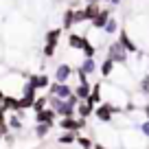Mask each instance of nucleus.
Instances as JSON below:
<instances>
[{"label": "nucleus", "mask_w": 149, "mask_h": 149, "mask_svg": "<svg viewBox=\"0 0 149 149\" xmlns=\"http://www.w3.org/2000/svg\"><path fill=\"white\" fill-rule=\"evenodd\" d=\"M55 53H57V46H53V44H44V48H42L44 59H51V57H55Z\"/></svg>", "instance_id": "28"}, {"label": "nucleus", "mask_w": 149, "mask_h": 149, "mask_svg": "<svg viewBox=\"0 0 149 149\" xmlns=\"http://www.w3.org/2000/svg\"><path fill=\"white\" fill-rule=\"evenodd\" d=\"M46 107H48V94H46V97H37V99H35V103H33V107H31V110H33V112H35V114H37V112L46 110Z\"/></svg>", "instance_id": "25"}, {"label": "nucleus", "mask_w": 149, "mask_h": 149, "mask_svg": "<svg viewBox=\"0 0 149 149\" xmlns=\"http://www.w3.org/2000/svg\"><path fill=\"white\" fill-rule=\"evenodd\" d=\"M0 110H2V99H0Z\"/></svg>", "instance_id": "39"}, {"label": "nucleus", "mask_w": 149, "mask_h": 149, "mask_svg": "<svg viewBox=\"0 0 149 149\" xmlns=\"http://www.w3.org/2000/svg\"><path fill=\"white\" fill-rule=\"evenodd\" d=\"M5 143H7V147H13V145H15V134H13V132H9V134L5 136Z\"/></svg>", "instance_id": "31"}, {"label": "nucleus", "mask_w": 149, "mask_h": 149, "mask_svg": "<svg viewBox=\"0 0 149 149\" xmlns=\"http://www.w3.org/2000/svg\"><path fill=\"white\" fill-rule=\"evenodd\" d=\"M105 57H107V59H112L116 66H125V64H127V59H130V53H127L125 48L118 44V40H116V42H112L110 46H107Z\"/></svg>", "instance_id": "5"}, {"label": "nucleus", "mask_w": 149, "mask_h": 149, "mask_svg": "<svg viewBox=\"0 0 149 149\" xmlns=\"http://www.w3.org/2000/svg\"><path fill=\"white\" fill-rule=\"evenodd\" d=\"M77 114H79V118H88L94 114V105L90 101H79V105H77Z\"/></svg>", "instance_id": "19"}, {"label": "nucleus", "mask_w": 149, "mask_h": 149, "mask_svg": "<svg viewBox=\"0 0 149 149\" xmlns=\"http://www.w3.org/2000/svg\"><path fill=\"white\" fill-rule=\"evenodd\" d=\"M116 31H118V20H116V15H112V18L107 20V24H105V29H103V33H105V35H114Z\"/></svg>", "instance_id": "24"}, {"label": "nucleus", "mask_w": 149, "mask_h": 149, "mask_svg": "<svg viewBox=\"0 0 149 149\" xmlns=\"http://www.w3.org/2000/svg\"><path fill=\"white\" fill-rule=\"evenodd\" d=\"M57 143L59 145H74L77 143V132H61L57 136Z\"/></svg>", "instance_id": "21"}, {"label": "nucleus", "mask_w": 149, "mask_h": 149, "mask_svg": "<svg viewBox=\"0 0 149 149\" xmlns=\"http://www.w3.org/2000/svg\"><path fill=\"white\" fill-rule=\"evenodd\" d=\"M55 118H57V114L51 110V107H46V110H42V112H37L35 114V123H44V125H55Z\"/></svg>", "instance_id": "15"}, {"label": "nucleus", "mask_w": 149, "mask_h": 149, "mask_svg": "<svg viewBox=\"0 0 149 149\" xmlns=\"http://www.w3.org/2000/svg\"><path fill=\"white\" fill-rule=\"evenodd\" d=\"M136 130H138V132H140V134H143V136H145V138H147V140H149V121H147V118H145V121H140V123H138V125H136Z\"/></svg>", "instance_id": "29"}, {"label": "nucleus", "mask_w": 149, "mask_h": 149, "mask_svg": "<svg viewBox=\"0 0 149 149\" xmlns=\"http://www.w3.org/2000/svg\"><path fill=\"white\" fill-rule=\"evenodd\" d=\"M110 18H112V9H101V13H99L97 18L92 20V22H90V26H92V29H99V31H103Z\"/></svg>", "instance_id": "16"}, {"label": "nucleus", "mask_w": 149, "mask_h": 149, "mask_svg": "<svg viewBox=\"0 0 149 149\" xmlns=\"http://www.w3.org/2000/svg\"><path fill=\"white\" fill-rule=\"evenodd\" d=\"M118 44H121L123 48H125L130 55H138L140 53V48H138V44H136V40H132V35L123 29V31H118Z\"/></svg>", "instance_id": "9"}, {"label": "nucleus", "mask_w": 149, "mask_h": 149, "mask_svg": "<svg viewBox=\"0 0 149 149\" xmlns=\"http://www.w3.org/2000/svg\"><path fill=\"white\" fill-rule=\"evenodd\" d=\"M72 94H74L72 86H68V84H57V81H53V84L48 86V97H57V99H61V101H68Z\"/></svg>", "instance_id": "6"}, {"label": "nucleus", "mask_w": 149, "mask_h": 149, "mask_svg": "<svg viewBox=\"0 0 149 149\" xmlns=\"http://www.w3.org/2000/svg\"><path fill=\"white\" fill-rule=\"evenodd\" d=\"M88 101L92 103L94 107H97V105H101V81H99V84H94V86H92V92H90Z\"/></svg>", "instance_id": "22"}, {"label": "nucleus", "mask_w": 149, "mask_h": 149, "mask_svg": "<svg viewBox=\"0 0 149 149\" xmlns=\"http://www.w3.org/2000/svg\"><path fill=\"white\" fill-rule=\"evenodd\" d=\"M110 2H112V5H114V7H118V5H121V2H123V0H110Z\"/></svg>", "instance_id": "35"}, {"label": "nucleus", "mask_w": 149, "mask_h": 149, "mask_svg": "<svg viewBox=\"0 0 149 149\" xmlns=\"http://www.w3.org/2000/svg\"><path fill=\"white\" fill-rule=\"evenodd\" d=\"M81 13H84V22H92L99 13H101V2L92 0V2H86L81 5Z\"/></svg>", "instance_id": "10"}, {"label": "nucleus", "mask_w": 149, "mask_h": 149, "mask_svg": "<svg viewBox=\"0 0 149 149\" xmlns=\"http://www.w3.org/2000/svg\"><path fill=\"white\" fill-rule=\"evenodd\" d=\"M138 92H140V94H145V97L149 99V74H145L143 79L138 81Z\"/></svg>", "instance_id": "27"}, {"label": "nucleus", "mask_w": 149, "mask_h": 149, "mask_svg": "<svg viewBox=\"0 0 149 149\" xmlns=\"http://www.w3.org/2000/svg\"><path fill=\"white\" fill-rule=\"evenodd\" d=\"M101 103H110L116 107H125L130 103V92L116 84H101Z\"/></svg>", "instance_id": "1"}, {"label": "nucleus", "mask_w": 149, "mask_h": 149, "mask_svg": "<svg viewBox=\"0 0 149 149\" xmlns=\"http://www.w3.org/2000/svg\"><path fill=\"white\" fill-rule=\"evenodd\" d=\"M7 125L11 132H20L24 127V112H7Z\"/></svg>", "instance_id": "12"}, {"label": "nucleus", "mask_w": 149, "mask_h": 149, "mask_svg": "<svg viewBox=\"0 0 149 149\" xmlns=\"http://www.w3.org/2000/svg\"><path fill=\"white\" fill-rule=\"evenodd\" d=\"M53 127L51 125H44V123H35V127H33V134H35V138H46L48 136V132H51Z\"/></svg>", "instance_id": "23"}, {"label": "nucleus", "mask_w": 149, "mask_h": 149, "mask_svg": "<svg viewBox=\"0 0 149 149\" xmlns=\"http://www.w3.org/2000/svg\"><path fill=\"white\" fill-rule=\"evenodd\" d=\"M0 57H2V42H0Z\"/></svg>", "instance_id": "37"}, {"label": "nucleus", "mask_w": 149, "mask_h": 149, "mask_svg": "<svg viewBox=\"0 0 149 149\" xmlns=\"http://www.w3.org/2000/svg\"><path fill=\"white\" fill-rule=\"evenodd\" d=\"M110 79H112V84H116V86H121V88L130 90L132 84H134V72L130 70V66H127V64L125 66H116Z\"/></svg>", "instance_id": "4"}, {"label": "nucleus", "mask_w": 149, "mask_h": 149, "mask_svg": "<svg viewBox=\"0 0 149 149\" xmlns=\"http://www.w3.org/2000/svg\"><path fill=\"white\" fill-rule=\"evenodd\" d=\"M123 107L110 105V103H101V105L94 107V118L99 121V125H112L114 121V114H121Z\"/></svg>", "instance_id": "3"}, {"label": "nucleus", "mask_w": 149, "mask_h": 149, "mask_svg": "<svg viewBox=\"0 0 149 149\" xmlns=\"http://www.w3.org/2000/svg\"><path fill=\"white\" fill-rule=\"evenodd\" d=\"M77 145H79L81 149H94V140L90 138V136H81V134H77Z\"/></svg>", "instance_id": "26"}, {"label": "nucleus", "mask_w": 149, "mask_h": 149, "mask_svg": "<svg viewBox=\"0 0 149 149\" xmlns=\"http://www.w3.org/2000/svg\"><path fill=\"white\" fill-rule=\"evenodd\" d=\"M147 74H149V59H147Z\"/></svg>", "instance_id": "38"}, {"label": "nucleus", "mask_w": 149, "mask_h": 149, "mask_svg": "<svg viewBox=\"0 0 149 149\" xmlns=\"http://www.w3.org/2000/svg\"><path fill=\"white\" fill-rule=\"evenodd\" d=\"M114 68H116V64H114L112 59H107V57H105V59L101 61V66H99V72H101L103 79H110L112 72H114Z\"/></svg>", "instance_id": "18"}, {"label": "nucleus", "mask_w": 149, "mask_h": 149, "mask_svg": "<svg viewBox=\"0 0 149 149\" xmlns=\"http://www.w3.org/2000/svg\"><path fill=\"white\" fill-rule=\"evenodd\" d=\"M61 33H64V29H48L46 35H44V44H53V46H57Z\"/></svg>", "instance_id": "17"}, {"label": "nucleus", "mask_w": 149, "mask_h": 149, "mask_svg": "<svg viewBox=\"0 0 149 149\" xmlns=\"http://www.w3.org/2000/svg\"><path fill=\"white\" fill-rule=\"evenodd\" d=\"M74 26V9H66L64 11V15H61V29L64 31H70V29Z\"/></svg>", "instance_id": "20"}, {"label": "nucleus", "mask_w": 149, "mask_h": 149, "mask_svg": "<svg viewBox=\"0 0 149 149\" xmlns=\"http://www.w3.org/2000/svg\"><path fill=\"white\" fill-rule=\"evenodd\" d=\"M88 37L84 35V33H68V46L70 51H81L84 53V48L88 46Z\"/></svg>", "instance_id": "11"}, {"label": "nucleus", "mask_w": 149, "mask_h": 149, "mask_svg": "<svg viewBox=\"0 0 149 149\" xmlns=\"http://www.w3.org/2000/svg\"><path fill=\"white\" fill-rule=\"evenodd\" d=\"M72 74H74V66H70L68 61H61V64L55 68L53 77H55V81H57V84H68Z\"/></svg>", "instance_id": "7"}, {"label": "nucleus", "mask_w": 149, "mask_h": 149, "mask_svg": "<svg viewBox=\"0 0 149 149\" xmlns=\"http://www.w3.org/2000/svg\"><path fill=\"white\" fill-rule=\"evenodd\" d=\"M9 132H11V130H9V125H2V127H0V140H5V136L9 134Z\"/></svg>", "instance_id": "32"}, {"label": "nucleus", "mask_w": 149, "mask_h": 149, "mask_svg": "<svg viewBox=\"0 0 149 149\" xmlns=\"http://www.w3.org/2000/svg\"><path fill=\"white\" fill-rule=\"evenodd\" d=\"M97 46H92V44H88V46L84 48V57H97Z\"/></svg>", "instance_id": "30"}, {"label": "nucleus", "mask_w": 149, "mask_h": 149, "mask_svg": "<svg viewBox=\"0 0 149 149\" xmlns=\"http://www.w3.org/2000/svg\"><path fill=\"white\" fill-rule=\"evenodd\" d=\"M26 81H29V84H31L35 90H48V86L53 84V81L48 79L46 72H29Z\"/></svg>", "instance_id": "8"}, {"label": "nucleus", "mask_w": 149, "mask_h": 149, "mask_svg": "<svg viewBox=\"0 0 149 149\" xmlns=\"http://www.w3.org/2000/svg\"><path fill=\"white\" fill-rule=\"evenodd\" d=\"M7 125V112L5 110H0V127Z\"/></svg>", "instance_id": "33"}, {"label": "nucleus", "mask_w": 149, "mask_h": 149, "mask_svg": "<svg viewBox=\"0 0 149 149\" xmlns=\"http://www.w3.org/2000/svg\"><path fill=\"white\" fill-rule=\"evenodd\" d=\"M143 112H145V118H147V121H149V99H147V103H145Z\"/></svg>", "instance_id": "34"}, {"label": "nucleus", "mask_w": 149, "mask_h": 149, "mask_svg": "<svg viewBox=\"0 0 149 149\" xmlns=\"http://www.w3.org/2000/svg\"><path fill=\"white\" fill-rule=\"evenodd\" d=\"M0 99H5V92H2V88H0Z\"/></svg>", "instance_id": "36"}, {"label": "nucleus", "mask_w": 149, "mask_h": 149, "mask_svg": "<svg viewBox=\"0 0 149 149\" xmlns=\"http://www.w3.org/2000/svg\"><path fill=\"white\" fill-rule=\"evenodd\" d=\"M72 92H74V97L79 99V101H88L90 92H92V84H88V81H79V84L72 88Z\"/></svg>", "instance_id": "14"}, {"label": "nucleus", "mask_w": 149, "mask_h": 149, "mask_svg": "<svg viewBox=\"0 0 149 149\" xmlns=\"http://www.w3.org/2000/svg\"><path fill=\"white\" fill-rule=\"evenodd\" d=\"M77 68H79L86 77H90V74H94V72L99 70V64H97V59H94V57H84V59H81V64L77 66Z\"/></svg>", "instance_id": "13"}, {"label": "nucleus", "mask_w": 149, "mask_h": 149, "mask_svg": "<svg viewBox=\"0 0 149 149\" xmlns=\"http://www.w3.org/2000/svg\"><path fill=\"white\" fill-rule=\"evenodd\" d=\"M121 149H147V138L136 127H127L121 132Z\"/></svg>", "instance_id": "2"}]
</instances>
